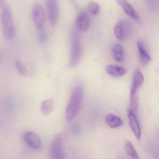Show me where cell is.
<instances>
[{
  "mask_svg": "<svg viewBox=\"0 0 159 159\" xmlns=\"http://www.w3.org/2000/svg\"><path fill=\"white\" fill-rule=\"evenodd\" d=\"M16 69H17L18 72L22 76H26L27 74L26 70L24 64L21 61L17 60L16 62Z\"/></svg>",
  "mask_w": 159,
  "mask_h": 159,
  "instance_id": "ffe728a7",
  "label": "cell"
},
{
  "mask_svg": "<svg viewBox=\"0 0 159 159\" xmlns=\"http://www.w3.org/2000/svg\"><path fill=\"white\" fill-rule=\"evenodd\" d=\"M111 56L115 61L122 62L124 59V51L123 47L120 44H115L111 48Z\"/></svg>",
  "mask_w": 159,
  "mask_h": 159,
  "instance_id": "9a60e30c",
  "label": "cell"
},
{
  "mask_svg": "<svg viewBox=\"0 0 159 159\" xmlns=\"http://www.w3.org/2000/svg\"><path fill=\"white\" fill-rule=\"evenodd\" d=\"M144 76L140 70H136L133 75V83L130 93V102L131 110L137 111L139 101V90L144 83Z\"/></svg>",
  "mask_w": 159,
  "mask_h": 159,
  "instance_id": "277c9868",
  "label": "cell"
},
{
  "mask_svg": "<svg viewBox=\"0 0 159 159\" xmlns=\"http://www.w3.org/2000/svg\"><path fill=\"white\" fill-rule=\"evenodd\" d=\"M25 143L31 148L36 149L40 147L41 140L39 135L32 131L25 132L23 135Z\"/></svg>",
  "mask_w": 159,
  "mask_h": 159,
  "instance_id": "ba28073f",
  "label": "cell"
},
{
  "mask_svg": "<svg viewBox=\"0 0 159 159\" xmlns=\"http://www.w3.org/2000/svg\"><path fill=\"white\" fill-rule=\"evenodd\" d=\"M106 70L109 75L116 78L122 77L126 72V69L124 68L113 65L107 66Z\"/></svg>",
  "mask_w": 159,
  "mask_h": 159,
  "instance_id": "5bb4252c",
  "label": "cell"
},
{
  "mask_svg": "<svg viewBox=\"0 0 159 159\" xmlns=\"http://www.w3.org/2000/svg\"><path fill=\"white\" fill-rule=\"evenodd\" d=\"M99 6L97 3L95 2H91L88 5V10L89 12L93 15L96 16L98 13L99 11Z\"/></svg>",
  "mask_w": 159,
  "mask_h": 159,
  "instance_id": "d6986e66",
  "label": "cell"
},
{
  "mask_svg": "<svg viewBox=\"0 0 159 159\" xmlns=\"http://www.w3.org/2000/svg\"><path fill=\"white\" fill-rule=\"evenodd\" d=\"M137 47L139 52L140 63L142 66H146L150 62V56L147 53L144 43L142 41H139L137 43Z\"/></svg>",
  "mask_w": 159,
  "mask_h": 159,
  "instance_id": "4fadbf2b",
  "label": "cell"
},
{
  "mask_svg": "<svg viewBox=\"0 0 159 159\" xmlns=\"http://www.w3.org/2000/svg\"><path fill=\"white\" fill-rule=\"evenodd\" d=\"M127 24L124 21H120L115 25L114 33L116 38L120 41H123L127 38L129 32Z\"/></svg>",
  "mask_w": 159,
  "mask_h": 159,
  "instance_id": "30bf717a",
  "label": "cell"
},
{
  "mask_svg": "<svg viewBox=\"0 0 159 159\" xmlns=\"http://www.w3.org/2000/svg\"><path fill=\"white\" fill-rule=\"evenodd\" d=\"M117 2L127 15L136 21H139L140 20L139 15L126 0H117Z\"/></svg>",
  "mask_w": 159,
  "mask_h": 159,
  "instance_id": "7c38bea8",
  "label": "cell"
},
{
  "mask_svg": "<svg viewBox=\"0 0 159 159\" xmlns=\"http://www.w3.org/2000/svg\"><path fill=\"white\" fill-rule=\"evenodd\" d=\"M53 101L52 99L44 100L42 103L41 110L43 114L48 115L52 110Z\"/></svg>",
  "mask_w": 159,
  "mask_h": 159,
  "instance_id": "e0dca14e",
  "label": "cell"
},
{
  "mask_svg": "<svg viewBox=\"0 0 159 159\" xmlns=\"http://www.w3.org/2000/svg\"><path fill=\"white\" fill-rule=\"evenodd\" d=\"M69 1L70 2V3H71L72 6H73L74 8H77L78 4H77V2H76L75 0H69Z\"/></svg>",
  "mask_w": 159,
  "mask_h": 159,
  "instance_id": "7402d4cb",
  "label": "cell"
},
{
  "mask_svg": "<svg viewBox=\"0 0 159 159\" xmlns=\"http://www.w3.org/2000/svg\"><path fill=\"white\" fill-rule=\"evenodd\" d=\"M83 97V89L78 86L73 90L66 109V118L70 121L78 115L81 106Z\"/></svg>",
  "mask_w": 159,
  "mask_h": 159,
  "instance_id": "7a4b0ae2",
  "label": "cell"
},
{
  "mask_svg": "<svg viewBox=\"0 0 159 159\" xmlns=\"http://www.w3.org/2000/svg\"><path fill=\"white\" fill-rule=\"evenodd\" d=\"M47 11L50 24L55 25L59 17V8L57 0H47Z\"/></svg>",
  "mask_w": 159,
  "mask_h": 159,
  "instance_id": "8992f818",
  "label": "cell"
},
{
  "mask_svg": "<svg viewBox=\"0 0 159 159\" xmlns=\"http://www.w3.org/2000/svg\"><path fill=\"white\" fill-rule=\"evenodd\" d=\"M0 10L4 37L7 39H13L15 36L16 30L10 6L4 0L0 1Z\"/></svg>",
  "mask_w": 159,
  "mask_h": 159,
  "instance_id": "6da1fadb",
  "label": "cell"
},
{
  "mask_svg": "<svg viewBox=\"0 0 159 159\" xmlns=\"http://www.w3.org/2000/svg\"><path fill=\"white\" fill-rule=\"evenodd\" d=\"M32 17L36 27L39 30L43 29L45 21V13L42 6L38 4L34 5L32 9Z\"/></svg>",
  "mask_w": 159,
  "mask_h": 159,
  "instance_id": "52a82bcc",
  "label": "cell"
},
{
  "mask_svg": "<svg viewBox=\"0 0 159 159\" xmlns=\"http://www.w3.org/2000/svg\"><path fill=\"white\" fill-rule=\"evenodd\" d=\"M82 55L81 43L79 33L76 29L71 30L70 34V52L69 66L71 68L76 67L80 63Z\"/></svg>",
  "mask_w": 159,
  "mask_h": 159,
  "instance_id": "3957f363",
  "label": "cell"
},
{
  "mask_svg": "<svg viewBox=\"0 0 159 159\" xmlns=\"http://www.w3.org/2000/svg\"><path fill=\"white\" fill-rule=\"evenodd\" d=\"M106 121L108 125L111 128H117L122 125L121 119L113 114H109L107 115Z\"/></svg>",
  "mask_w": 159,
  "mask_h": 159,
  "instance_id": "2e32d148",
  "label": "cell"
},
{
  "mask_svg": "<svg viewBox=\"0 0 159 159\" xmlns=\"http://www.w3.org/2000/svg\"><path fill=\"white\" fill-rule=\"evenodd\" d=\"M128 119L129 125L134 134L136 138L139 140L141 137V130L137 119L134 113V111L132 110H130L128 112Z\"/></svg>",
  "mask_w": 159,
  "mask_h": 159,
  "instance_id": "8fae6325",
  "label": "cell"
},
{
  "mask_svg": "<svg viewBox=\"0 0 159 159\" xmlns=\"http://www.w3.org/2000/svg\"><path fill=\"white\" fill-rule=\"evenodd\" d=\"M90 18L88 13L85 11L80 13L75 21L77 29L82 32H85L88 30L90 26Z\"/></svg>",
  "mask_w": 159,
  "mask_h": 159,
  "instance_id": "9c48e42d",
  "label": "cell"
},
{
  "mask_svg": "<svg viewBox=\"0 0 159 159\" xmlns=\"http://www.w3.org/2000/svg\"><path fill=\"white\" fill-rule=\"evenodd\" d=\"M48 39L47 33L43 29L39 30V39L42 43H44L47 41Z\"/></svg>",
  "mask_w": 159,
  "mask_h": 159,
  "instance_id": "44dd1931",
  "label": "cell"
},
{
  "mask_svg": "<svg viewBox=\"0 0 159 159\" xmlns=\"http://www.w3.org/2000/svg\"><path fill=\"white\" fill-rule=\"evenodd\" d=\"M50 155L52 159H64L62 139L60 135L57 136L53 139L50 147Z\"/></svg>",
  "mask_w": 159,
  "mask_h": 159,
  "instance_id": "5b68a950",
  "label": "cell"
},
{
  "mask_svg": "<svg viewBox=\"0 0 159 159\" xmlns=\"http://www.w3.org/2000/svg\"><path fill=\"white\" fill-rule=\"evenodd\" d=\"M125 149L128 156L134 159H137L139 158L136 151L134 148V146L131 142L126 141L125 143Z\"/></svg>",
  "mask_w": 159,
  "mask_h": 159,
  "instance_id": "ac0fdd59",
  "label": "cell"
}]
</instances>
